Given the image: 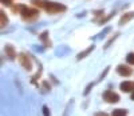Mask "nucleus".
Returning a JSON list of instances; mask_svg holds the SVG:
<instances>
[{
	"instance_id": "1",
	"label": "nucleus",
	"mask_w": 134,
	"mask_h": 116,
	"mask_svg": "<svg viewBox=\"0 0 134 116\" xmlns=\"http://www.w3.org/2000/svg\"><path fill=\"white\" fill-rule=\"evenodd\" d=\"M19 15L24 23L32 24V23H35L39 19L40 12H39V8H36V7H30V5H26V4H20V14Z\"/></svg>"
},
{
	"instance_id": "11",
	"label": "nucleus",
	"mask_w": 134,
	"mask_h": 116,
	"mask_svg": "<svg viewBox=\"0 0 134 116\" xmlns=\"http://www.w3.org/2000/svg\"><path fill=\"white\" fill-rule=\"evenodd\" d=\"M8 23H9V19H8V16L5 14V11L2 9V11H0V27H2V28L7 27Z\"/></svg>"
},
{
	"instance_id": "6",
	"label": "nucleus",
	"mask_w": 134,
	"mask_h": 116,
	"mask_svg": "<svg viewBox=\"0 0 134 116\" xmlns=\"http://www.w3.org/2000/svg\"><path fill=\"white\" fill-rule=\"evenodd\" d=\"M4 53H5V56L8 57L9 60H15L16 57H18V52H16V48L14 47L12 44H5L4 45Z\"/></svg>"
},
{
	"instance_id": "7",
	"label": "nucleus",
	"mask_w": 134,
	"mask_h": 116,
	"mask_svg": "<svg viewBox=\"0 0 134 116\" xmlns=\"http://www.w3.org/2000/svg\"><path fill=\"white\" fill-rule=\"evenodd\" d=\"M119 89L125 94H131L134 91V80H125L119 84Z\"/></svg>"
},
{
	"instance_id": "20",
	"label": "nucleus",
	"mask_w": 134,
	"mask_h": 116,
	"mask_svg": "<svg viewBox=\"0 0 134 116\" xmlns=\"http://www.w3.org/2000/svg\"><path fill=\"white\" fill-rule=\"evenodd\" d=\"M93 86H94V83H90V84L86 87V89H85V95H88V92H90V89L93 88Z\"/></svg>"
},
{
	"instance_id": "18",
	"label": "nucleus",
	"mask_w": 134,
	"mask_h": 116,
	"mask_svg": "<svg viewBox=\"0 0 134 116\" xmlns=\"http://www.w3.org/2000/svg\"><path fill=\"white\" fill-rule=\"evenodd\" d=\"M12 2H14V0H2V4H3V5H8V7H11V5L14 4Z\"/></svg>"
},
{
	"instance_id": "8",
	"label": "nucleus",
	"mask_w": 134,
	"mask_h": 116,
	"mask_svg": "<svg viewBox=\"0 0 134 116\" xmlns=\"http://www.w3.org/2000/svg\"><path fill=\"white\" fill-rule=\"evenodd\" d=\"M133 19H134V11H129V12H125L124 15L121 16V19H119V23H118V24L122 27V26L127 24V23H130Z\"/></svg>"
},
{
	"instance_id": "3",
	"label": "nucleus",
	"mask_w": 134,
	"mask_h": 116,
	"mask_svg": "<svg viewBox=\"0 0 134 116\" xmlns=\"http://www.w3.org/2000/svg\"><path fill=\"white\" fill-rule=\"evenodd\" d=\"M18 59H19L20 65L23 67L26 71H32V59H31L30 55H27L26 52H20L18 55Z\"/></svg>"
},
{
	"instance_id": "14",
	"label": "nucleus",
	"mask_w": 134,
	"mask_h": 116,
	"mask_svg": "<svg viewBox=\"0 0 134 116\" xmlns=\"http://www.w3.org/2000/svg\"><path fill=\"white\" fill-rule=\"evenodd\" d=\"M129 113V111L127 109H125V108H118V109H114L113 112H111V115H114V116H125V115H127Z\"/></svg>"
},
{
	"instance_id": "4",
	"label": "nucleus",
	"mask_w": 134,
	"mask_h": 116,
	"mask_svg": "<svg viewBox=\"0 0 134 116\" xmlns=\"http://www.w3.org/2000/svg\"><path fill=\"white\" fill-rule=\"evenodd\" d=\"M102 97H103V100H105L106 103H109V104H115V103H118V101L121 100L119 95L117 94V92L111 91V89L105 91L103 94H102Z\"/></svg>"
},
{
	"instance_id": "21",
	"label": "nucleus",
	"mask_w": 134,
	"mask_h": 116,
	"mask_svg": "<svg viewBox=\"0 0 134 116\" xmlns=\"http://www.w3.org/2000/svg\"><path fill=\"white\" fill-rule=\"evenodd\" d=\"M43 113L46 115V116H48V115H50V109H48V107H47V106H43Z\"/></svg>"
},
{
	"instance_id": "17",
	"label": "nucleus",
	"mask_w": 134,
	"mask_h": 116,
	"mask_svg": "<svg viewBox=\"0 0 134 116\" xmlns=\"http://www.w3.org/2000/svg\"><path fill=\"white\" fill-rule=\"evenodd\" d=\"M42 86L44 87V91H46V92H48V91L51 89V86H50V83L47 82V80H44V82H42Z\"/></svg>"
},
{
	"instance_id": "16",
	"label": "nucleus",
	"mask_w": 134,
	"mask_h": 116,
	"mask_svg": "<svg viewBox=\"0 0 134 116\" xmlns=\"http://www.w3.org/2000/svg\"><path fill=\"white\" fill-rule=\"evenodd\" d=\"M126 63L130 65H134V52H130L126 55Z\"/></svg>"
},
{
	"instance_id": "13",
	"label": "nucleus",
	"mask_w": 134,
	"mask_h": 116,
	"mask_svg": "<svg viewBox=\"0 0 134 116\" xmlns=\"http://www.w3.org/2000/svg\"><path fill=\"white\" fill-rule=\"evenodd\" d=\"M46 2H47V0H31V4L34 7L39 8V9H43L44 5H46Z\"/></svg>"
},
{
	"instance_id": "22",
	"label": "nucleus",
	"mask_w": 134,
	"mask_h": 116,
	"mask_svg": "<svg viewBox=\"0 0 134 116\" xmlns=\"http://www.w3.org/2000/svg\"><path fill=\"white\" fill-rule=\"evenodd\" d=\"M95 115H98V116H107V113H106V112H97Z\"/></svg>"
},
{
	"instance_id": "9",
	"label": "nucleus",
	"mask_w": 134,
	"mask_h": 116,
	"mask_svg": "<svg viewBox=\"0 0 134 116\" xmlns=\"http://www.w3.org/2000/svg\"><path fill=\"white\" fill-rule=\"evenodd\" d=\"M39 39H40V41L43 43V45L46 48H48V47H51L52 45V43H51V40H50V32L48 31H43L40 35H39Z\"/></svg>"
},
{
	"instance_id": "2",
	"label": "nucleus",
	"mask_w": 134,
	"mask_h": 116,
	"mask_svg": "<svg viewBox=\"0 0 134 116\" xmlns=\"http://www.w3.org/2000/svg\"><path fill=\"white\" fill-rule=\"evenodd\" d=\"M48 15H59V14H64L67 11V5L66 4H62V3H58V2H50L47 0L46 2V5L43 8Z\"/></svg>"
},
{
	"instance_id": "5",
	"label": "nucleus",
	"mask_w": 134,
	"mask_h": 116,
	"mask_svg": "<svg viewBox=\"0 0 134 116\" xmlns=\"http://www.w3.org/2000/svg\"><path fill=\"white\" fill-rule=\"evenodd\" d=\"M117 74L122 77H129L133 75V68L131 65H126V64H119L117 67Z\"/></svg>"
},
{
	"instance_id": "12",
	"label": "nucleus",
	"mask_w": 134,
	"mask_h": 116,
	"mask_svg": "<svg viewBox=\"0 0 134 116\" xmlns=\"http://www.w3.org/2000/svg\"><path fill=\"white\" fill-rule=\"evenodd\" d=\"M115 14H117L115 11H113V12H111L110 15H107V16H103L102 19H99V20L97 21V24H100V26H102V24H105V23H107L109 20H111V19H113V16H114Z\"/></svg>"
},
{
	"instance_id": "19",
	"label": "nucleus",
	"mask_w": 134,
	"mask_h": 116,
	"mask_svg": "<svg viewBox=\"0 0 134 116\" xmlns=\"http://www.w3.org/2000/svg\"><path fill=\"white\" fill-rule=\"evenodd\" d=\"M109 69H110V67H106V69H105V71L102 72V75H100V76H99V79H98L99 82H100V80H102V79H103V77H105V76L107 75V72H109Z\"/></svg>"
},
{
	"instance_id": "10",
	"label": "nucleus",
	"mask_w": 134,
	"mask_h": 116,
	"mask_svg": "<svg viewBox=\"0 0 134 116\" xmlns=\"http://www.w3.org/2000/svg\"><path fill=\"white\" fill-rule=\"evenodd\" d=\"M94 50H95V44H91L88 48H86L85 51H82V52H79V53L76 55V60H82V59H85V57L88 56Z\"/></svg>"
},
{
	"instance_id": "23",
	"label": "nucleus",
	"mask_w": 134,
	"mask_h": 116,
	"mask_svg": "<svg viewBox=\"0 0 134 116\" xmlns=\"http://www.w3.org/2000/svg\"><path fill=\"white\" fill-rule=\"evenodd\" d=\"M130 99H131V100H133V101H134V91H133V92H131V96H130Z\"/></svg>"
},
{
	"instance_id": "15",
	"label": "nucleus",
	"mask_w": 134,
	"mask_h": 116,
	"mask_svg": "<svg viewBox=\"0 0 134 116\" xmlns=\"http://www.w3.org/2000/svg\"><path fill=\"white\" fill-rule=\"evenodd\" d=\"M118 36H119V33H115V35H114V36H111V38H110V39H109V40L106 41V44L103 45V48H105V50H107V48L110 47V45H111V44H113V41H115V39H117Z\"/></svg>"
}]
</instances>
